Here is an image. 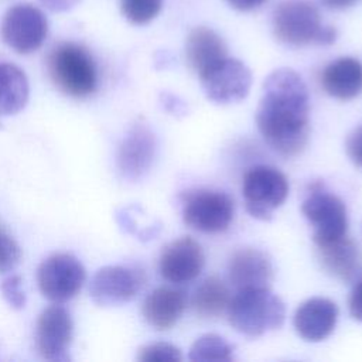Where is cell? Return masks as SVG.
<instances>
[{
    "mask_svg": "<svg viewBox=\"0 0 362 362\" xmlns=\"http://www.w3.org/2000/svg\"><path fill=\"white\" fill-rule=\"evenodd\" d=\"M257 129L279 154H300L310 133V96L303 78L290 68L273 71L263 82L256 112Z\"/></svg>",
    "mask_w": 362,
    "mask_h": 362,
    "instance_id": "6da1fadb",
    "label": "cell"
},
{
    "mask_svg": "<svg viewBox=\"0 0 362 362\" xmlns=\"http://www.w3.org/2000/svg\"><path fill=\"white\" fill-rule=\"evenodd\" d=\"M47 72L65 95L83 99L95 93L99 74L92 54L81 44L59 42L47 55Z\"/></svg>",
    "mask_w": 362,
    "mask_h": 362,
    "instance_id": "7a4b0ae2",
    "label": "cell"
},
{
    "mask_svg": "<svg viewBox=\"0 0 362 362\" xmlns=\"http://www.w3.org/2000/svg\"><path fill=\"white\" fill-rule=\"evenodd\" d=\"M274 37L291 47L331 45L337 40V30L322 23L320 10L307 0L281 1L273 13Z\"/></svg>",
    "mask_w": 362,
    "mask_h": 362,
    "instance_id": "3957f363",
    "label": "cell"
},
{
    "mask_svg": "<svg viewBox=\"0 0 362 362\" xmlns=\"http://www.w3.org/2000/svg\"><path fill=\"white\" fill-rule=\"evenodd\" d=\"M229 324L240 334L260 337L283 325L286 307L270 288L238 290L228 305Z\"/></svg>",
    "mask_w": 362,
    "mask_h": 362,
    "instance_id": "277c9868",
    "label": "cell"
},
{
    "mask_svg": "<svg viewBox=\"0 0 362 362\" xmlns=\"http://www.w3.org/2000/svg\"><path fill=\"white\" fill-rule=\"evenodd\" d=\"M182 219L187 226L202 233H221L229 228L235 202L223 191L197 188L181 195Z\"/></svg>",
    "mask_w": 362,
    "mask_h": 362,
    "instance_id": "5b68a950",
    "label": "cell"
},
{
    "mask_svg": "<svg viewBox=\"0 0 362 362\" xmlns=\"http://www.w3.org/2000/svg\"><path fill=\"white\" fill-rule=\"evenodd\" d=\"M301 212L313 226V240L317 246L346 236V206L338 195L327 191L321 182L310 188L301 204Z\"/></svg>",
    "mask_w": 362,
    "mask_h": 362,
    "instance_id": "8992f818",
    "label": "cell"
},
{
    "mask_svg": "<svg viewBox=\"0 0 362 362\" xmlns=\"http://www.w3.org/2000/svg\"><path fill=\"white\" fill-rule=\"evenodd\" d=\"M242 195L250 216L269 221L273 212L286 201L288 195V181L276 167L255 165L243 175Z\"/></svg>",
    "mask_w": 362,
    "mask_h": 362,
    "instance_id": "52a82bcc",
    "label": "cell"
},
{
    "mask_svg": "<svg viewBox=\"0 0 362 362\" xmlns=\"http://www.w3.org/2000/svg\"><path fill=\"white\" fill-rule=\"evenodd\" d=\"M85 279V267L71 253H54L37 270L41 294L55 304L74 298L81 291Z\"/></svg>",
    "mask_w": 362,
    "mask_h": 362,
    "instance_id": "ba28073f",
    "label": "cell"
},
{
    "mask_svg": "<svg viewBox=\"0 0 362 362\" xmlns=\"http://www.w3.org/2000/svg\"><path fill=\"white\" fill-rule=\"evenodd\" d=\"M3 41L18 54L37 51L47 38L48 21L44 13L28 3L10 7L0 25Z\"/></svg>",
    "mask_w": 362,
    "mask_h": 362,
    "instance_id": "9c48e42d",
    "label": "cell"
},
{
    "mask_svg": "<svg viewBox=\"0 0 362 362\" xmlns=\"http://www.w3.org/2000/svg\"><path fill=\"white\" fill-rule=\"evenodd\" d=\"M208 99L228 105L245 99L250 90V69L239 59L226 57L199 76Z\"/></svg>",
    "mask_w": 362,
    "mask_h": 362,
    "instance_id": "30bf717a",
    "label": "cell"
},
{
    "mask_svg": "<svg viewBox=\"0 0 362 362\" xmlns=\"http://www.w3.org/2000/svg\"><path fill=\"white\" fill-rule=\"evenodd\" d=\"M144 273L132 266H105L90 280L92 300L99 305H117L130 301L143 288Z\"/></svg>",
    "mask_w": 362,
    "mask_h": 362,
    "instance_id": "8fae6325",
    "label": "cell"
},
{
    "mask_svg": "<svg viewBox=\"0 0 362 362\" xmlns=\"http://www.w3.org/2000/svg\"><path fill=\"white\" fill-rule=\"evenodd\" d=\"M74 322L62 305H49L38 315L35 325V349L47 361L68 359Z\"/></svg>",
    "mask_w": 362,
    "mask_h": 362,
    "instance_id": "7c38bea8",
    "label": "cell"
},
{
    "mask_svg": "<svg viewBox=\"0 0 362 362\" xmlns=\"http://www.w3.org/2000/svg\"><path fill=\"white\" fill-rule=\"evenodd\" d=\"M156 136L143 123H134L123 137L117 150V170L127 181L140 180L151 167L156 156Z\"/></svg>",
    "mask_w": 362,
    "mask_h": 362,
    "instance_id": "4fadbf2b",
    "label": "cell"
},
{
    "mask_svg": "<svg viewBox=\"0 0 362 362\" xmlns=\"http://www.w3.org/2000/svg\"><path fill=\"white\" fill-rule=\"evenodd\" d=\"M204 264L202 247L189 236H181L165 245L158 259L161 277L174 284L192 281L199 276Z\"/></svg>",
    "mask_w": 362,
    "mask_h": 362,
    "instance_id": "5bb4252c",
    "label": "cell"
},
{
    "mask_svg": "<svg viewBox=\"0 0 362 362\" xmlns=\"http://www.w3.org/2000/svg\"><path fill=\"white\" fill-rule=\"evenodd\" d=\"M228 277L238 290L270 288L273 281L272 262L259 249H238L229 257Z\"/></svg>",
    "mask_w": 362,
    "mask_h": 362,
    "instance_id": "9a60e30c",
    "label": "cell"
},
{
    "mask_svg": "<svg viewBox=\"0 0 362 362\" xmlns=\"http://www.w3.org/2000/svg\"><path fill=\"white\" fill-rule=\"evenodd\" d=\"M338 321L337 304L325 297H313L304 301L294 313L293 324L297 334L308 342L328 338Z\"/></svg>",
    "mask_w": 362,
    "mask_h": 362,
    "instance_id": "2e32d148",
    "label": "cell"
},
{
    "mask_svg": "<svg viewBox=\"0 0 362 362\" xmlns=\"http://www.w3.org/2000/svg\"><path fill=\"white\" fill-rule=\"evenodd\" d=\"M187 307L184 290L175 287H157L143 301L141 314L144 321L160 331L173 328Z\"/></svg>",
    "mask_w": 362,
    "mask_h": 362,
    "instance_id": "e0dca14e",
    "label": "cell"
},
{
    "mask_svg": "<svg viewBox=\"0 0 362 362\" xmlns=\"http://www.w3.org/2000/svg\"><path fill=\"white\" fill-rule=\"evenodd\" d=\"M228 57L222 37L208 27H195L185 41V59L189 68L201 76Z\"/></svg>",
    "mask_w": 362,
    "mask_h": 362,
    "instance_id": "ac0fdd59",
    "label": "cell"
},
{
    "mask_svg": "<svg viewBox=\"0 0 362 362\" xmlns=\"http://www.w3.org/2000/svg\"><path fill=\"white\" fill-rule=\"evenodd\" d=\"M321 86L339 100L356 98L362 92V62L352 57H341L329 62L321 72Z\"/></svg>",
    "mask_w": 362,
    "mask_h": 362,
    "instance_id": "d6986e66",
    "label": "cell"
},
{
    "mask_svg": "<svg viewBox=\"0 0 362 362\" xmlns=\"http://www.w3.org/2000/svg\"><path fill=\"white\" fill-rule=\"evenodd\" d=\"M322 267L342 281H352L362 270V255L358 245L344 236L331 243L317 246Z\"/></svg>",
    "mask_w": 362,
    "mask_h": 362,
    "instance_id": "ffe728a7",
    "label": "cell"
},
{
    "mask_svg": "<svg viewBox=\"0 0 362 362\" xmlns=\"http://www.w3.org/2000/svg\"><path fill=\"white\" fill-rule=\"evenodd\" d=\"M28 100V81L14 64L0 62V116L18 113Z\"/></svg>",
    "mask_w": 362,
    "mask_h": 362,
    "instance_id": "44dd1931",
    "label": "cell"
},
{
    "mask_svg": "<svg viewBox=\"0 0 362 362\" xmlns=\"http://www.w3.org/2000/svg\"><path fill=\"white\" fill-rule=\"evenodd\" d=\"M228 286L218 277H206L194 291L191 305L201 318H216L228 310L230 303Z\"/></svg>",
    "mask_w": 362,
    "mask_h": 362,
    "instance_id": "7402d4cb",
    "label": "cell"
},
{
    "mask_svg": "<svg viewBox=\"0 0 362 362\" xmlns=\"http://www.w3.org/2000/svg\"><path fill=\"white\" fill-rule=\"evenodd\" d=\"M188 358L195 362L204 361H225L233 359L232 345L218 334L201 335L189 348Z\"/></svg>",
    "mask_w": 362,
    "mask_h": 362,
    "instance_id": "603a6c76",
    "label": "cell"
},
{
    "mask_svg": "<svg viewBox=\"0 0 362 362\" xmlns=\"http://www.w3.org/2000/svg\"><path fill=\"white\" fill-rule=\"evenodd\" d=\"M163 0H120V11L127 21L144 25L161 11Z\"/></svg>",
    "mask_w": 362,
    "mask_h": 362,
    "instance_id": "cb8c5ba5",
    "label": "cell"
},
{
    "mask_svg": "<svg viewBox=\"0 0 362 362\" xmlns=\"http://www.w3.org/2000/svg\"><path fill=\"white\" fill-rule=\"evenodd\" d=\"M137 359L141 362H180L181 351L168 342H153L139 349Z\"/></svg>",
    "mask_w": 362,
    "mask_h": 362,
    "instance_id": "d4e9b609",
    "label": "cell"
},
{
    "mask_svg": "<svg viewBox=\"0 0 362 362\" xmlns=\"http://www.w3.org/2000/svg\"><path fill=\"white\" fill-rule=\"evenodd\" d=\"M21 257V250L18 243L0 228V273H7L13 270Z\"/></svg>",
    "mask_w": 362,
    "mask_h": 362,
    "instance_id": "484cf974",
    "label": "cell"
},
{
    "mask_svg": "<svg viewBox=\"0 0 362 362\" xmlns=\"http://www.w3.org/2000/svg\"><path fill=\"white\" fill-rule=\"evenodd\" d=\"M0 288H1V293H3L4 298L7 300V303L11 307H14L17 310L24 307L25 294L21 288V279L18 276H10V277L4 279Z\"/></svg>",
    "mask_w": 362,
    "mask_h": 362,
    "instance_id": "4316f807",
    "label": "cell"
},
{
    "mask_svg": "<svg viewBox=\"0 0 362 362\" xmlns=\"http://www.w3.org/2000/svg\"><path fill=\"white\" fill-rule=\"evenodd\" d=\"M345 150L351 161L362 168V124L355 127L346 137Z\"/></svg>",
    "mask_w": 362,
    "mask_h": 362,
    "instance_id": "83f0119b",
    "label": "cell"
},
{
    "mask_svg": "<svg viewBox=\"0 0 362 362\" xmlns=\"http://www.w3.org/2000/svg\"><path fill=\"white\" fill-rule=\"evenodd\" d=\"M348 305H349L351 317L356 321H362V280H359L354 286V288L349 294Z\"/></svg>",
    "mask_w": 362,
    "mask_h": 362,
    "instance_id": "f1b7e54d",
    "label": "cell"
},
{
    "mask_svg": "<svg viewBox=\"0 0 362 362\" xmlns=\"http://www.w3.org/2000/svg\"><path fill=\"white\" fill-rule=\"evenodd\" d=\"M40 1L44 7L57 13L68 11L79 3V0H40Z\"/></svg>",
    "mask_w": 362,
    "mask_h": 362,
    "instance_id": "f546056e",
    "label": "cell"
},
{
    "mask_svg": "<svg viewBox=\"0 0 362 362\" xmlns=\"http://www.w3.org/2000/svg\"><path fill=\"white\" fill-rule=\"evenodd\" d=\"M230 7L239 10V11H250L262 4H264L267 0H226Z\"/></svg>",
    "mask_w": 362,
    "mask_h": 362,
    "instance_id": "4dcf8cb0",
    "label": "cell"
},
{
    "mask_svg": "<svg viewBox=\"0 0 362 362\" xmlns=\"http://www.w3.org/2000/svg\"><path fill=\"white\" fill-rule=\"evenodd\" d=\"M327 7L335 8V10H345L356 4L359 0H321Z\"/></svg>",
    "mask_w": 362,
    "mask_h": 362,
    "instance_id": "1f68e13d",
    "label": "cell"
}]
</instances>
